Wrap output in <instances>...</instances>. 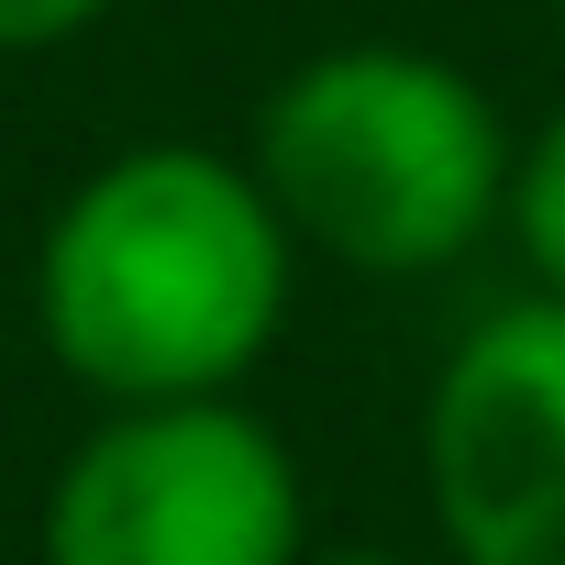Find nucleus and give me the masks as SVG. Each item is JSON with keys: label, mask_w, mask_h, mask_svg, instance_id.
I'll return each mask as SVG.
<instances>
[{"label": "nucleus", "mask_w": 565, "mask_h": 565, "mask_svg": "<svg viewBox=\"0 0 565 565\" xmlns=\"http://www.w3.org/2000/svg\"><path fill=\"white\" fill-rule=\"evenodd\" d=\"M300 300V233L222 145H122L34 233V333L100 411L233 399Z\"/></svg>", "instance_id": "f257e3e1"}, {"label": "nucleus", "mask_w": 565, "mask_h": 565, "mask_svg": "<svg viewBox=\"0 0 565 565\" xmlns=\"http://www.w3.org/2000/svg\"><path fill=\"white\" fill-rule=\"evenodd\" d=\"M244 167L266 178L300 255L355 277H444L510 233L521 134L433 45H322L255 100Z\"/></svg>", "instance_id": "f03ea898"}, {"label": "nucleus", "mask_w": 565, "mask_h": 565, "mask_svg": "<svg viewBox=\"0 0 565 565\" xmlns=\"http://www.w3.org/2000/svg\"><path fill=\"white\" fill-rule=\"evenodd\" d=\"M422 499L455 565H565V289H521L444 344Z\"/></svg>", "instance_id": "20e7f679"}, {"label": "nucleus", "mask_w": 565, "mask_h": 565, "mask_svg": "<svg viewBox=\"0 0 565 565\" xmlns=\"http://www.w3.org/2000/svg\"><path fill=\"white\" fill-rule=\"evenodd\" d=\"M554 12H565V0H554Z\"/></svg>", "instance_id": "6e6552de"}, {"label": "nucleus", "mask_w": 565, "mask_h": 565, "mask_svg": "<svg viewBox=\"0 0 565 565\" xmlns=\"http://www.w3.org/2000/svg\"><path fill=\"white\" fill-rule=\"evenodd\" d=\"M510 244H521V266H532V289H565V111H543V134H521Z\"/></svg>", "instance_id": "39448f33"}, {"label": "nucleus", "mask_w": 565, "mask_h": 565, "mask_svg": "<svg viewBox=\"0 0 565 565\" xmlns=\"http://www.w3.org/2000/svg\"><path fill=\"white\" fill-rule=\"evenodd\" d=\"M300 565H422V554H377V543H311Z\"/></svg>", "instance_id": "0eeeda50"}, {"label": "nucleus", "mask_w": 565, "mask_h": 565, "mask_svg": "<svg viewBox=\"0 0 565 565\" xmlns=\"http://www.w3.org/2000/svg\"><path fill=\"white\" fill-rule=\"evenodd\" d=\"M45 565H300L311 488L300 455L244 388L233 399H134L100 411L34 521Z\"/></svg>", "instance_id": "7ed1b4c3"}, {"label": "nucleus", "mask_w": 565, "mask_h": 565, "mask_svg": "<svg viewBox=\"0 0 565 565\" xmlns=\"http://www.w3.org/2000/svg\"><path fill=\"white\" fill-rule=\"evenodd\" d=\"M122 0H0V56H56L78 34H100Z\"/></svg>", "instance_id": "423d86ee"}]
</instances>
